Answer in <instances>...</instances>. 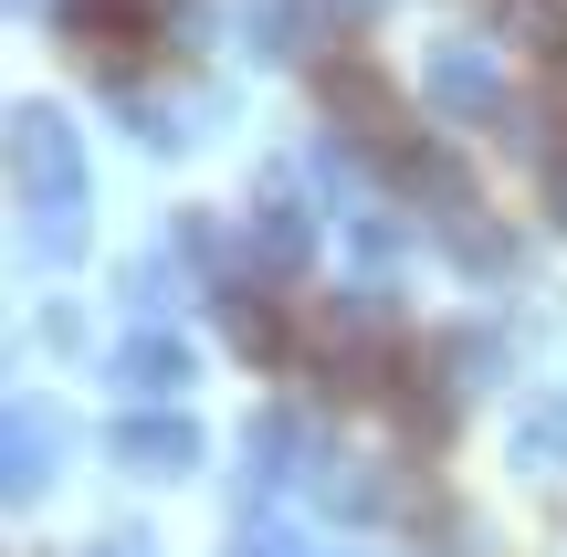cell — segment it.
<instances>
[{"label":"cell","mask_w":567,"mask_h":557,"mask_svg":"<svg viewBox=\"0 0 567 557\" xmlns=\"http://www.w3.org/2000/svg\"><path fill=\"white\" fill-rule=\"evenodd\" d=\"M189 369H200V358H189V337H168V327H137V337L116 348V390H126V400H179Z\"/></svg>","instance_id":"8"},{"label":"cell","mask_w":567,"mask_h":557,"mask_svg":"<svg viewBox=\"0 0 567 557\" xmlns=\"http://www.w3.org/2000/svg\"><path fill=\"white\" fill-rule=\"evenodd\" d=\"M210 316H221L231 358H252V369H284V358L305 348V337L284 327V306H274L264 285H252V274H221V285H210Z\"/></svg>","instance_id":"4"},{"label":"cell","mask_w":567,"mask_h":557,"mask_svg":"<svg viewBox=\"0 0 567 557\" xmlns=\"http://www.w3.org/2000/svg\"><path fill=\"white\" fill-rule=\"evenodd\" d=\"M11 200H21L32 252H74V243H84L95 168H84V137L63 126V105H42V95L11 105Z\"/></svg>","instance_id":"1"},{"label":"cell","mask_w":567,"mask_h":557,"mask_svg":"<svg viewBox=\"0 0 567 557\" xmlns=\"http://www.w3.org/2000/svg\"><path fill=\"white\" fill-rule=\"evenodd\" d=\"M84 557H158V537H137V526H116V537H95Z\"/></svg>","instance_id":"12"},{"label":"cell","mask_w":567,"mask_h":557,"mask_svg":"<svg viewBox=\"0 0 567 557\" xmlns=\"http://www.w3.org/2000/svg\"><path fill=\"white\" fill-rule=\"evenodd\" d=\"M252 53H305V0H252Z\"/></svg>","instance_id":"11"},{"label":"cell","mask_w":567,"mask_h":557,"mask_svg":"<svg viewBox=\"0 0 567 557\" xmlns=\"http://www.w3.org/2000/svg\"><path fill=\"white\" fill-rule=\"evenodd\" d=\"M116 463H126V474H147V484L200 474V421H179L168 400H158V411H126L116 421Z\"/></svg>","instance_id":"5"},{"label":"cell","mask_w":567,"mask_h":557,"mask_svg":"<svg viewBox=\"0 0 567 557\" xmlns=\"http://www.w3.org/2000/svg\"><path fill=\"white\" fill-rule=\"evenodd\" d=\"M221 557H316V537H295L284 516H243V526H231V547H221Z\"/></svg>","instance_id":"10"},{"label":"cell","mask_w":567,"mask_h":557,"mask_svg":"<svg viewBox=\"0 0 567 557\" xmlns=\"http://www.w3.org/2000/svg\"><path fill=\"white\" fill-rule=\"evenodd\" d=\"M557 463H567V400H536L515 421V474H557Z\"/></svg>","instance_id":"9"},{"label":"cell","mask_w":567,"mask_h":557,"mask_svg":"<svg viewBox=\"0 0 567 557\" xmlns=\"http://www.w3.org/2000/svg\"><path fill=\"white\" fill-rule=\"evenodd\" d=\"M547 200H557V221H567V147L547 158Z\"/></svg>","instance_id":"13"},{"label":"cell","mask_w":567,"mask_h":557,"mask_svg":"<svg viewBox=\"0 0 567 557\" xmlns=\"http://www.w3.org/2000/svg\"><path fill=\"white\" fill-rule=\"evenodd\" d=\"M252 252H264L274 274H295V264H316V210L295 200V168H274V179L252 189Z\"/></svg>","instance_id":"7"},{"label":"cell","mask_w":567,"mask_h":557,"mask_svg":"<svg viewBox=\"0 0 567 557\" xmlns=\"http://www.w3.org/2000/svg\"><path fill=\"white\" fill-rule=\"evenodd\" d=\"M305 369H316L337 400H358V390H389L410 358H400V327H389L368 295H326L316 327H305Z\"/></svg>","instance_id":"2"},{"label":"cell","mask_w":567,"mask_h":557,"mask_svg":"<svg viewBox=\"0 0 567 557\" xmlns=\"http://www.w3.org/2000/svg\"><path fill=\"white\" fill-rule=\"evenodd\" d=\"M421 95L442 105V116H463V126L505 116V74H494V53H473V42H442V53L421 63Z\"/></svg>","instance_id":"6"},{"label":"cell","mask_w":567,"mask_h":557,"mask_svg":"<svg viewBox=\"0 0 567 557\" xmlns=\"http://www.w3.org/2000/svg\"><path fill=\"white\" fill-rule=\"evenodd\" d=\"M63 453H74V421L53 400H11V421H0V484H11V505H32Z\"/></svg>","instance_id":"3"}]
</instances>
